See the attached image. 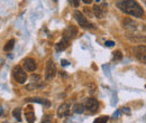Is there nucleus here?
I'll return each instance as SVG.
<instances>
[{
  "instance_id": "13",
  "label": "nucleus",
  "mask_w": 146,
  "mask_h": 123,
  "mask_svg": "<svg viewBox=\"0 0 146 123\" xmlns=\"http://www.w3.org/2000/svg\"><path fill=\"white\" fill-rule=\"evenodd\" d=\"M28 102H35V103H39V104H43L45 106H48L51 105L50 101H47L46 99H40V97H31V99H27Z\"/></svg>"
},
{
  "instance_id": "9",
  "label": "nucleus",
  "mask_w": 146,
  "mask_h": 123,
  "mask_svg": "<svg viewBox=\"0 0 146 123\" xmlns=\"http://www.w3.org/2000/svg\"><path fill=\"white\" fill-rule=\"evenodd\" d=\"M70 106L71 105H70L69 103H63V104H61L60 107H58V110H57V116H58V118L68 116V115L70 114V110H71Z\"/></svg>"
},
{
  "instance_id": "25",
  "label": "nucleus",
  "mask_w": 146,
  "mask_h": 123,
  "mask_svg": "<svg viewBox=\"0 0 146 123\" xmlns=\"http://www.w3.org/2000/svg\"><path fill=\"white\" fill-rule=\"evenodd\" d=\"M82 1H83L84 3H87V5H88V3H91L93 0H82Z\"/></svg>"
},
{
  "instance_id": "6",
  "label": "nucleus",
  "mask_w": 146,
  "mask_h": 123,
  "mask_svg": "<svg viewBox=\"0 0 146 123\" xmlns=\"http://www.w3.org/2000/svg\"><path fill=\"white\" fill-rule=\"evenodd\" d=\"M55 75H56V66L53 63V61H48L46 64V70H45V78L52 80Z\"/></svg>"
},
{
  "instance_id": "21",
  "label": "nucleus",
  "mask_w": 146,
  "mask_h": 123,
  "mask_svg": "<svg viewBox=\"0 0 146 123\" xmlns=\"http://www.w3.org/2000/svg\"><path fill=\"white\" fill-rule=\"evenodd\" d=\"M32 80H33V82H39L40 76H39V75H33V76H32Z\"/></svg>"
},
{
  "instance_id": "14",
  "label": "nucleus",
  "mask_w": 146,
  "mask_h": 123,
  "mask_svg": "<svg viewBox=\"0 0 146 123\" xmlns=\"http://www.w3.org/2000/svg\"><path fill=\"white\" fill-rule=\"evenodd\" d=\"M128 38L133 41V43H144V41H146V37H141V36H135V37H131V36H127Z\"/></svg>"
},
{
  "instance_id": "1",
  "label": "nucleus",
  "mask_w": 146,
  "mask_h": 123,
  "mask_svg": "<svg viewBox=\"0 0 146 123\" xmlns=\"http://www.w3.org/2000/svg\"><path fill=\"white\" fill-rule=\"evenodd\" d=\"M117 7L125 14L133 17L141 18L144 16V10L142 6L135 0H119L117 2Z\"/></svg>"
},
{
  "instance_id": "27",
  "label": "nucleus",
  "mask_w": 146,
  "mask_h": 123,
  "mask_svg": "<svg viewBox=\"0 0 146 123\" xmlns=\"http://www.w3.org/2000/svg\"><path fill=\"white\" fill-rule=\"evenodd\" d=\"M1 115H2V107L0 106V116H1Z\"/></svg>"
},
{
  "instance_id": "11",
  "label": "nucleus",
  "mask_w": 146,
  "mask_h": 123,
  "mask_svg": "<svg viewBox=\"0 0 146 123\" xmlns=\"http://www.w3.org/2000/svg\"><path fill=\"white\" fill-rule=\"evenodd\" d=\"M25 116H26V121L28 123H34V121H35V113H34V110L31 105H28L26 107Z\"/></svg>"
},
{
  "instance_id": "20",
  "label": "nucleus",
  "mask_w": 146,
  "mask_h": 123,
  "mask_svg": "<svg viewBox=\"0 0 146 123\" xmlns=\"http://www.w3.org/2000/svg\"><path fill=\"white\" fill-rule=\"evenodd\" d=\"M121 58H123V54L120 51H117V52L113 53V59L115 61H120Z\"/></svg>"
},
{
  "instance_id": "8",
  "label": "nucleus",
  "mask_w": 146,
  "mask_h": 123,
  "mask_svg": "<svg viewBox=\"0 0 146 123\" xmlns=\"http://www.w3.org/2000/svg\"><path fill=\"white\" fill-rule=\"evenodd\" d=\"M76 35H78V29H76V27H74V26H68V27L65 28L64 33H63V38H66V39L71 40L73 38H75Z\"/></svg>"
},
{
  "instance_id": "15",
  "label": "nucleus",
  "mask_w": 146,
  "mask_h": 123,
  "mask_svg": "<svg viewBox=\"0 0 146 123\" xmlns=\"http://www.w3.org/2000/svg\"><path fill=\"white\" fill-rule=\"evenodd\" d=\"M84 105L83 104H75L74 107H73V111L75 112V113H78V114H81V113H83L84 112Z\"/></svg>"
},
{
  "instance_id": "5",
  "label": "nucleus",
  "mask_w": 146,
  "mask_h": 123,
  "mask_svg": "<svg viewBox=\"0 0 146 123\" xmlns=\"http://www.w3.org/2000/svg\"><path fill=\"white\" fill-rule=\"evenodd\" d=\"M84 109H86L88 112H90V113H96V112L99 110V102H98L96 99L90 97V99L87 100V102H86V104H84Z\"/></svg>"
},
{
  "instance_id": "10",
  "label": "nucleus",
  "mask_w": 146,
  "mask_h": 123,
  "mask_svg": "<svg viewBox=\"0 0 146 123\" xmlns=\"http://www.w3.org/2000/svg\"><path fill=\"white\" fill-rule=\"evenodd\" d=\"M24 68L27 72H34V70H36V62L33 58L24 59Z\"/></svg>"
},
{
  "instance_id": "3",
  "label": "nucleus",
  "mask_w": 146,
  "mask_h": 123,
  "mask_svg": "<svg viewBox=\"0 0 146 123\" xmlns=\"http://www.w3.org/2000/svg\"><path fill=\"white\" fill-rule=\"evenodd\" d=\"M73 15H74L75 20L78 21V24H79L82 28H93V25L88 21V19L83 16V14H82V12H80V11L75 10Z\"/></svg>"
},
{
  "instance_id": "22",
  "label": "nucleus",
  "mask_w": 146,
  "mask_h": 123,
  "mask_svg": "<svg viewBox=\"0 0 146 123\" xmlns=\"http://www.w3.org/2000/svg\"><path fill=\"white\" fill-rule=\"evenodd\" d=\"M70 1H71V3H73L74 7H79V5H80V0H70Z\"/></svg>"
},
{
  "instance_id": "12",
  "label": "nucleus",
  "mask_w": 146,
  "mask_h": 123,
  "mask_svg": "<svg viewBox=\"0 0 146 123\" xmlns=\"http://www.w3.org/2000/svg\"><path fill=\"white\" fill-rule=\"evenodd\" d=\"M69 44H70V40L66 39V38H63L61 41H58V43L55 45V49H56L57 52H63L64 49L68 48Z\"/></svg>"
},
{
  "instance_id": "24",
  "label": "nucleus",
  "mask_w": 146,
  "mask_h": 123,
  "mask_svg": "<svg viewBox=\"0 0 146 123\" xmlns=\"http://www.w3.org/2000/svg\"><path fill=\"white\" fill-rule=\"evenodd\" d=\"M119 113H120L119 111H117V112H115V114H113V118H115V119H116V118H118V115H119Z\"/></svg>"
},
{
  "instance_id": "4",
  "label": "nucleus",
  "mask_w": 146,
  "mask_h": 123,
  "mask_svg": "<svg viewBox=\"0 0 146 123\" xmlns=\"http://www.w3.org/2000/svg\"><path fill=\"white\" fill-rule=\"evenodd\" d=\"M134 55H135V57H136L139 62L146 64V46L145 45L135 46V47H134Z\"/></svg>"
},
{
  "instance_id": "19",
  "label": "nucleus",
  "mask_w": 146,
  "mask_h": 123,
  "mask_svg": "<svg viewBox=\"0 0 146 123\" xmlns=\"http://www.w3.org/2000/svg\"><path fill=\"white\" fill-rule=\"evenodd\" d=\"M108 120H109V118L107 115H104V116H99L98 119H96L93 123H107Z\"/></svg>"
},
{
  "instance_id": "2",
  "label": "nucleus",
  "mask_w": 146,
  "mask_h": 123,
  "mask_svg": "<svg viewBox=\"0 0 146 123\" xmlns=\"http://www.w3.org/2000/svg\"><path fill=\"white\" fill-rule=\"evenodd\" d=\"M13 75H14L15 81H16L17 83H19V84L25 83L26 80H27V75H26L25 70H23V67H20V66H15V67H14Z\"/></svg>"
},
{
  "instance_id": "7",
  "label": "nucleus",
  "mask_w": 146,
  "mask_h": 123,
  "mask_svg": "<svg viewBox=\"0 0 146 123\" xmlns=\"http://www.w3.org/2000/svg\"><path fill=\"white\" fill-rule=\"evenodd\" d=\"M107 3H102L101 6H98V5H96V6H93V12H94V15H96V17L98 18H104L106 16V12H107Z\"/></svg>"
},
{
  "instance_id": "23",
  "label": "nucleus",
  "mask_w": 146,
  "mask_h": 123,
  "mask_svg": "<svg viewBox=\"0 0 146 123\" xmlns=\"http://www.w3.org/2000/svg\"><path fill=\"white\" fill-rule=\"evenodd\" d=\"M113 45H115L113 41H106V46H107V47H112Z\"/></svg>"
},
{
  "instance_id": "17",
  "label": "nucleus",
  "mask_w": 146,
  "mask_h": 123,
  "mask_svg": "<svg viewBox=\"0 0 146 123\" xmlns=\"http://www.w3.org/2000/svg\"><path fill=\"white\" fill-rule=\"evenodd\" d=\"M14 45H15V39H10L7 44H6V46H5V51H11L13 48H14Z\"/></svg>"
},
{
  "instance_id": "28",
  "label": "nucleus",
  "mask_w": 146,
  "mask_h": 123,
  "mask_svg": "<svg viewBox=\"0 0 146 123\" xmlns=\"http://www.w3.org/2000/svg\"><path fill=\"white\" fill-rule=\"evenodd\" d=\"M43 123H52L51 121H45V122H43Z\"/></svg>"
},
{
  "instance_id": "26",
  "label": "nucleus",
  "mask_w": 146,
  "mask_h": 123,
  "mask_svg": "<svg viewBox=\"0 0 146 123\" xmlns=\"http://www.w3.org/2000/svg\"><path fill=\"white\" fill-rule=\"evenodd\" d=\"M62 65H68V62L66 61H62Z\"/></svg>"
},
{
  "instance_id": "16",
  "label": "nucleus",
  "mask_w": 146,
  "mask_h": 123,
  "mask_svg": "<svg viewBox=\"0 0 146 123\" xmlns=\"http://www.w3.org/2000/svg\"><path fill=\"white\" fill-rule=\"evenodd\" d=\"M13 115L15 116V119H16L18 122H20V121H21V110H20L19 107H17V109H15V110H14Z\"/></svg>"
},
{
  "instance_id": "18",
  "label": "nucleus",
  "mask_w": 146,
  "mask_h": 123,
  "mask_svg": "<svg viewBox=\"0 0 146 123\" xmlns=\"http://www.w3.org/2000/svg\"><path fill=\"white\" fill-rule=\"evenodd\" d=\"M44 86L43 84H35V82L33 83V84H29V85H27L26 86V89H29V91H33V89H37V88H42Z\"/></svg>"
}]
</instances>
